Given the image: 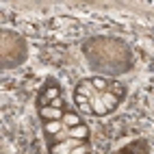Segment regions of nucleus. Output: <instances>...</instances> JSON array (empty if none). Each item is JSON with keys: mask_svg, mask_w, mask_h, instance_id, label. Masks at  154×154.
<instances>
[{"mask_svg": "<svg viewBox=\"0 0 154 154\" xmlns=\"http://www.w3.org/2000/svg\"><path fill=\"white\" fill-rule=\"evenodd\" d=\"M76 104L83 109L85 113H94V109H91V102H89V98L87 96H83V94H76Z\"/></svg>", "mask_w": 154, "mask_h": 154, "instance_id": "8", "label": "nucleus"}, {"mask_svg": "<svg viewBox=\"0 0 154 154\" xmlns=\"http://www.w3.org/2000/svg\"><path fill=\"white\" fill-rule=\"evenodd\" d=\"M89 102H91V109H94V115H104V113H109L104 102H102V98H100V94L96 98H89Z\"/></svg>", "mask_w": 154, "mask_h": 154, "instance_id": "5", "label": "nucleus"}, {"mask_svg": "<svg viewBox=\"0 0 154 154\" xmlns=\"http://www.w3.org/2000/svg\"><path fill=\"white\" fill-rule=\"evenodd\" d=\"M61 128H63V119H52V122H46L44 124V130L48 135H59Z\"/></svg>", "mask_w": 154, "mask_h": 154, "instance_id": "7", "label": "nucleus"}, {"mask_svg": "<svg viewBox=\"0 0 154 154\" xmlns=\"http://www.w3.org/2000/svg\"><path fill=\"white\" fill-rule=\"evenodd\" d=\"M87 152H89V146H87L85 141H80L78 146H76L74 150H72V154H87Z\"/></svg>", "mask_w": 154, "mask_h": 154, "instance_id": "11", "label": "nucleus"}, {"mask_svg": "<svg viewBox=\"0 0 154 154\" xmlns=\"http://www.w3.org/2000/svg\"><path fill=\"white\" fill-rule=\"evenodd\" d=\"M76 94H85L87 98L91 96V98H96L98 94H96V89H94V85H91V80H80V85H78V91Z\"/></svg>", "mask_w": 154, "mask_h": 154, "instance_id": "6", "label": "nucleus"}, {"mask_svg": "<svg viewBox=\"0 0 154 154\" xmlns=\"http://www.w3.org/2000/svg\"><path fill=\"white\" fill-rule=\"evenodd\" d=\"M91 85H94V89L98 91V94H102V91H109V83L104 78H94L91 80Z\"/></svg>", "mask_w": 154, "mask_h": 154, "instance_id": "10", "label": "nucleus"}, {"mask_svg": "<svg viewBox=\"0 0 154 154\" xmlns=\"http://www.w3.org/2000/svg\"><path fill=\"white\" fill-rule=\"evenodd\" d=\"M61 104H63V100H61V98H57V100L50 102V106H54V109H61Z\"/></svg>", "mask_w": 154, "mask_h": 154, "instance_id": "12", "label": "nucleus"}, {"mask_svg": "<svg viewBox=\"0 0 154 154\" xmlns=\"http://www.w3.org/2000/svg\"><path fill=\"white\" fill-rule=\"evenodd\" d=\"M67 135H69L72 139L87 141V137H89V128H87L85 124H78V126H74V128H69V130H67Z\"/></svg>", "mask_w": 154, "mask_h": 154, "instance_id": "4", "label": "nucleus"}, {"mask_svg": "<svg viewBox=\"0 0 154 154\" xmlns=\"http://www.w3.org/2000/svg\"><path fill=\"white\" fill-rule=\"evenodd\" d=\"M100 98H102V102H104L106 111L117 109V104H119V98H117V94H113V91H102Z\"/></svg>", "mask_w": 154, "mask_h": 154, "instance_id": "3", "label": "nucleus"}, {"mask_svg": "<svg viewBox=\"0 0 154 154\" xmlns=\"http://www.w3.org/2000/svg\"><path fill=\"white\" fill-rule=\"evenodd\" d=\"M63 124H65L67 128H74V126H78V124H83V122H80V117L76 115V113H65V115H63Z\"/></svg>", "mask_w": 154, "mask_h": 154, "instance_id": "9", "label": "nucleus"}, {"mask_svg": "<svg viewBox=\"0 0 154 154\" xmlns=\"http://www.w3.org/2000/svg\"><path fill=\"white\" fill-rule=\"evenodd\" d=\"M59 98V87L54 85V83H50L48 87H46V94L39 98V106H48L52 100H57Z\"/></svg>", "mask_w": 154, "mask_h": 154, "instance_id": "2", "label": "nucleus"}, {"mask_svg": "<svg viewBox=\"0 0 154 154\" xmlns=\"http://www.w3.org/2000/svg\"><path fill=\"white\" fill-rule=\"evenodd\" d=\"M39 115H42L46 122H52V119H63L65 113L61 109H54V106H39Z\"/></svg>", "mask_w": 154, "mask_h": 154, "instance_id": "1", "label": "nucleus"}]
</instances>
